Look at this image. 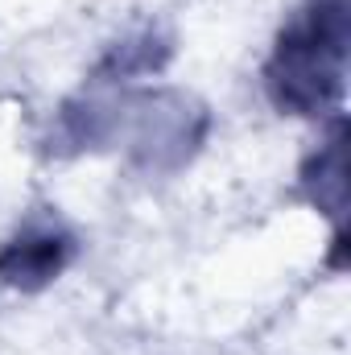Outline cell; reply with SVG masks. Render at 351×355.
<instances>
[{
	"label": "cell",
	"mask_w": 351,
	"mask_h": 355,
	"mask_svg": "<svg viewBox=\"0 0 351 355\" xmlns=\"http://www.w3.org/2000/svg\"><path fill=\"white\" fill-rule=\"evenodd\" d=\"M211 116L207 107L186 91H128L99 95L91 87L67 99L54 116V153H87L103 145H124L128 162L141 174H178L198 145L207 141Z\"/></svg>",
	"instance_id": "1"
},
{
	"label": "cell",
	"mask_w": 351,
	"mask_h": 355,
	"mask_svg": "<svg viewBox=\"0 0 351 355\" xmlns=\"http://www.w3.org/2000/svg\"><path fill=\"white\" fill-rule=\"evenodd\" d=\"M351 12L348 0H306L281 25L261 83L281 116H339L348 91Z\"/></svg>",
	"instance_id": "2"
},
{
	"label": "cell",
	"mask_w": 351,
	"mask_h": 355,
	"mask_svg": "<svg viewBox=\"0 0 351 355\" xmlns=\"http://www.w3.org/2000/svg\"><path fill=\"white\" fill-rule=\"evenodd\" d=\"M79 252V236L54 211H33L4 244H0V285L17 293L50 289Z\"/></svg>",
	"instance_id": "3"
},
{
	"label": "cell",
	"mask_w": 351,
	"mask_h": 355,
	"mask_svg": "<svg viewBox=\"0 0 351 355\" xmlns=\"http://www.w3.org/2000/svg\"><path fill=\"white\" fill-rule=\"evenodd\" d=\"M298 190L306 194V202L314 211L331 215V223H335L331 268H343V257H348V223H343V211H348V120H343V112L331 116L323 145L310 149L306 162L298 166Z\"/></svg>",
	"instance_id": "4"
},
{
	"label": "cell",
	"mask_w": 351,
	"mask_h": 355,
	"mask_svg": "<svg viewBox=\"0 0 351 355\" xmlns=\"http://www.w3.org/2000/svg\"><path fill=\"white\" fill-rule=\"evenodd\" d=\"M174 54V42L162 33V29H141L116 46H108V54L95 62L91 71V87H124L128 79H141V75H157Z\"/></svg>",
	"instance_id": "5"
}]
</instances>
